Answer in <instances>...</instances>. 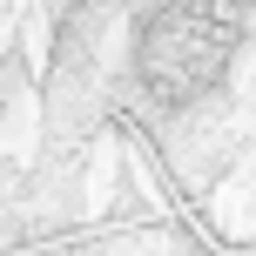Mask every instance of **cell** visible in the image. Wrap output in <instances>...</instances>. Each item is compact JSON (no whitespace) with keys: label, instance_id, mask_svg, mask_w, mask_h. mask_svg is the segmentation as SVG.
Listing matches in <instances>:
<instances>
[{"label":"cell","instance_id":"obj_1","mask_svg":"<svg viewBox=\"0 0 256 256\" xmlns=\"http://www.w3.org/2000/svg\"><path fill=\"white\" fill-rule=\"evenodd\" d=\"M250 34H256V0H162L148 20H135L128 88L142 94V108L176 115L230 81Z\"/></svg>","mask_w":256,"mask_h":256}]
</instances>
